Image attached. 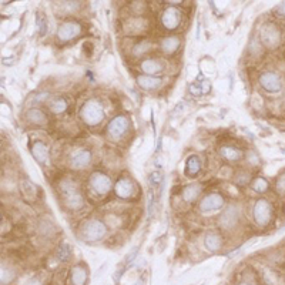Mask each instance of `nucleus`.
I'll return each instance as SVG.
<instances>
[{"label":"nucleus","instance_id":"6ab92c4d","mask_svg":"<svg viewBox=\"0 0 285 285\" xmlns=\"http://www.w3.org/2000/svg\"><path fill=\"white\" fill-rule=\"evenodd\" d=\"M71 281L74 285H84L87 281V271L82 265H76L71 270Z\"/></svg>","mask_w":285,"mask_h":285},{"label":"nucleus","instance_id":"393cba45","mask_svg":"<svg viewBox=\"0 0 285 285\" xmlns=\"http://www.w3.org/2000/svg\"><path fill=\"white\" fill-rule=\"evenodd\" d=\"M268 181L263 178V177H257L254 183H252V190L257 191V193H265L268 190Z\"/></svg>","mask_w":285,"mask_h":285},{"label":"nucleus","instance_id":"a211bd4d","mask_svg":"<svg viewBox=\"0 0 285 285\" xmlns=\"http://www.w3.org/2000/svg\"><path fill=\"white\" fill-rule=\"evenodd\" d=\"M200 193H201V186H200V184H190V186H187V187L184 188L183 197H184L186 201L193 202L198 198Z\"/></svg>","mask_w":285,"mask_h":285},{"label":"nucleus","instance_id":"1a4fd4ad","mask_svg":"<svg viewBox=\"0 0 285 285\" xmlns=\"http://www.w3.org/2000/svg\"><path fill=\"white\" fill-rule=\"evenodd\" d=\"M90 186L96 193H98V194H106V193H109V190L112 188V180H110V177H107L106 174L97 171V173L91 174Z\"/></svg>","mask_w":285,"mask_h":285},{"label":"nucleus","instance_id":"cd10ccee","mask_svg":"<svg viewBox=\"0 0 285 285\" xmlns=\"http://www.w3.org/2000/svg\"><path fill=\"white\" fill-rule=\"evenodd\" d=\"M148 49H150V43L141 42V43H139V44H137L136 47H134V55H136V56H139V55H143V53H146Z\"/></svg>","mask_w":285,"mask_h":285},{"label":"nucleus","instance_id":"f257e3e1","mask_svg":"<svg viewBox=\"0 0 285 285\" xmlns=\"http://www.w3.org/2000/svg\"><path fill=\"white\" fill-rule=\"evenodd\" d=\"M80 116L86 124L97 125L105 118V110H103V106L100 105V101H97L96 98H90L82 107Z\"/></svg>","mask_w":285,"mask_h":285},{"label":"nucleus","instance_id":"dca6fc26","mask_svg":"<svg viewBox=\"0 0 285 285\" xmlns=\"http://www.w3.org/2000/svg\"><path fill=\"white\" fill-rule=\"evenodd\" d=\"M141 70L146 73L147 76L148 74H156L163 70V64H161L159 60H154V59H148V60H144L141 63Z\"/></svg>","mask_w":285,"mask_h":285},{"label":"nucleus","instance_id":"f8f14e48","mask_svg":"<svg viewBox=\"0 0 285 285\" xmlns=\"http://www.w3.org/2000/svg\"><path fill=\"white\" fill-rule=\"evenodd\" d=\"M114 191L120 198H130L134 193V186L128 178H120L114 186Z\"/></svg>","mask_w":285,"mask_h":285},{"label":"nucleus","instance_id":"423d86ee","mask_svg":"<svg viewBox=\"0 0 285 285\" xmlns=\"http://www.w3.org/2000/svg\"><path fill=\"white\" fill-rule=\"evenodd\" d=\"M128 125H130L128 118L124 117V116H117V117L113 118L107 125V134L110 136L112 140L121 139L125 134V132L128 130Z\"/></svg>","mask_w":285,"mask_h":285},{"label":"nucleus","instance_id":"6e6552de","mask_svg":"<svg viewBox=\"0 0 285 285\" xmlns=\"http://www.w3.org/2000/svg\"><path fill=\"white\" fill-rule=\"evenodd\" d=\"M80 30H82V28H80V24L77 21H64V23H62L59 26L57 37L62 42H69L71 39H74L76 36H79Z\"/></svg>","mask_w":285,"mask_h":285},{"label":"nucleus","instance_id":"b1692460","mask_svg":"<svg viewBox=\"0 0 285 285\" xmlns=\"http://www.w3.org/2000/svg\"><path fill=\"white\" fill-rule=\"evenodd\" d=\"M200 168H201V164H200V160L193 156V157H190L187 160V174L190 175H195V174L200 171Z\"/></svg>","mask_w":285,"mask_h":285},{"label":"nucleus","instance_id":"5701e85b","mask_svg":"<svg viewBox=\"0 0 285 285\" xmlns=\"http://www.w3.org/2000/svg\"><path fill=\"white\" fill-rule=\"evenodd\" d=\"M221 154H223V157H225L227 160L231 161H236L241 159V151L234 148V147H223V148H221Z\"/></svg>","mask_w":285,"mask_h":285},{"label":"nucleus","instance_id":"7ed1b4c3","mask_svg":"<svg viewBox=\"0 0 285 285\" xmlns=\"http://www.w3.org/2000/svg\"><path fill=\"white\" fill-rule=\"evenodd\" d=\"M106 232H107L106 225L101 221H98V220L87 221L83 225V228H82V236H83L84 240L86 241H91V243L101 240L106 236Z\"/></svg>","mask_w":285,"mask_h":285},{"label":"nucleus","instance_id":"ddd939ff","mask_svg":"<svg viewBox=\"0 0 285 285\" xmlns=\"http://www.w3.org/2000/svg\"><path fill=\"white\" fill-rule=\"evenodd\" d=\"M90 161V151H87V150H79V151L73 154V157H71V166L74 168H84L86 166H89Z\"/></svg>","mask_w":285,"mask_h":285},{"label":"nucleus","instance_id":"c85d7f7f","mask_svg":"<svg viewBox=\"0 0 285 285\" xmlns=\"http://www.w3.org/2000/svg\"><path fill=\"white\" fill-rule=\"evenodd\" d=\"M277 190L281 194H285V175H281L277 181Z\"/></svg>","mask_w":285,"mask_h":285},{"label":"nucleus","instance_id":"20e7f679","mask_svg":"<svg viewBox=\"0 0 285 285\" xmlns=\"http://www.w3.org/2000/svg\"><path fill=\"white\" fill-rule=\"evenodd\" d=\"M260 37H261V42L264 43L267 47L274 49L281 42V30L274 23H265L264 26L261 28Z\"/></svg>","mask_w":285,"mask_h":285},{"label":"nucleus","instance_id":"4be33fe9","mask_svg":"<svg viewBox=\"0 0 285 285\" xmlns=\"http://www.w3.org/2000/svg\"><path fill=\"white\" fill-rule=\"evenodd\" d=\"M28 118L30 123H35V124H44L47 121L46 114L40 109H30L28 112Z\"/></svg>","mask_w":285,"mask_h":285},{"label":"nucleus","instance_id":"473e14b6","mask_svg":"<svg viewBox=\"0 0 285 285\" xmlns=\"http://www.w3.org/2000/svg\"><path fill=\"white\" fill-rule=\"evenodd\" d=\"M240 285H250V284H245V282H244V284H240Z\"/></svg>","mask_w":285,"mask_h":285},{"label":"nucleus","instance_id":"2eb2a0df","mask_svg":"<svg viewBox=\"0 0 285 285\" xmlns=\"http://www.w3.org/2000/svg\"><path fill=\"white\" fill-rule=\"evenodd\" d=\"M204 245H205V248L210 251H217L221 248V245H223V240H221V237L218 236L217 232H209L205 238H204Z\"/></svg>","mask_w":285,"mask_h":285},{"label":"nucleus","instance_id":"f3484780","mask_svg":"<svg viewBox=\"0 0 285 285\" xmlns=\"http://www.w3.org/2000/svg\"><path fill=\"white\" fill-rule=\"evenodd\" d=\"M137 84L141 86L143 89H156L161 84V79L160 77H154V76H139L137 77Z\"/></svg>","mask_w":285,"mask_h":285},{"label":"nucleus","instance_id":"7c9ffc66","mask_svg":"<svg viewBox=\"0 0 285 285\" xmlns=\"http://www.w3.org/2000/svg\"><path fill=\"white\" fill-rule=\"evenodd\" d=\"M190 91H191L193 94H195V96H200V94L202 93L201 89H195L194 86H191V87H190Z\"/></svg>","mask_w":285,"mask_h":285},{"label":"nucleus","instance_id":"2f4dec72","mask_svg":"<svg viewBox=\"0 0 285 285\" xmlns=\"http://www.w3.org/2000/svg\"><path fill=\"white\" fill-rule=\"evenodd\" d=\"M26 285H40V281H39L37 278H33V279H30Z\"/></svg>","mask_w":285,"mask_h":285},{"label":"nucleus","instance_id":"f03ea898","mask_svg":"<svg viewBox=\"0 0 285 285\" xmlns=\"http://www.w3.org/2000/svg\"><path fill=\"white\" fill-rule=\"evenodd\" d=\"M62 194L66 205L70 210H79L83 207V197L79 193L76 184L73 181L66 180L62 183Z\"/></svg>","mask_w":285,"mask_h":285},{"label":"nucleus","instance_id":"bb28decb","mask_svg":"<svg viewBox=\"0 0 285 285\" xmlns=\"http://www.w3.org/2000/svg\"><path fill=\"white\" fill-rule=\"evenodd\" d=\"M57 255H59V258L63 260V261H67V260L70 258V255H71V250H70L69 245H67V244H63L62 247L59 248Z\"/></svg>","mask_w":285,"mask_h":285},{"label":"nucleus","instance_id":"39448f33","mask_svg":"<svg viewBox=\"0 0 285 285\" xmlns=\"http://www.w3.org/2000/svg\"><path fill=\"white\" fill-rule=\"evenodd\" d=\"M272 218V205L264 198L254 204V220L260 225H267Z\"/></svg>","mask_w":285,"mask_h":285},{"label":"nucleus","instance_id":"9b49d317","mask_svg":"<svg viewBox=\"0 0 285 285\" xmlns=\"http://www.w3.org/2000/svg\"><path fill=\"white\" fill-rule=\"evenodd\" d=\"M161 21L164 24V28L167 30H174L178 28L181 21V13L175 7H168L164 10V13L161 16Z\"/></svg>","mask_w":285,"mask_h":285},{"label":"nucleus","instance_id":"c756f323","mask_svg":"<svg viewBox=\"0 0 285 285\" xmlns=\"http://www.w3.org/2000/svg\"><path fill=\"white\" fill-rule=\"evenodd\" d=\"M277 12H278V14H281V16H285V2L279 3L278 7H277Z\"/></svg>","mask_w":285,"mask_h":285},{"label":"nucleus","instance_id":"412c9836","mask_svg":"<svg viewBox=\"0 0 285 285\" xmlns=\"http://www.w3.org/2000/svg\"><path fill=\"white\" fill-rule=\"evenodd\" d=\"M180 47V40H178V37H166V39H163L161 40V49L164 50L166 53H174L175 50Z\"/></svg>","mask_w":285,"mask_h":285},{"label":"nucleus","instance_id":"a878e982","mask_svg":"<svg viewBox=\"0 0 285 285\" xmlns=\"http://www.w3.org/2000/svg\"><path fill=\"white\" fill-rule=\"evenodd\" d=\"M66 107H67V103H66V100L64 98H56V100H53V103L50 106V110L53 113H63L66 110Z\"/></svg>","mask_w":285,"mask_h":285},{"label":"nucleus","instance_id":"9d476101","mask_svg":"<svg viewBox=\"0 0 285 285\" xmlns=\"http://www.w3.org/2000/svg\"><path fill=\"white\" fill-rule=\"evenodd\" d=\"M224 204V198L220 194L217 193H213V194H209L207 197H204V200L200 202V210L202 213H213V211H217L223 207Z\"/></svg>","mask_w":285,"mask_h":285},{"label":"nucleus","instance_id":"0eeeda50","mask_svg":"<svg viewBox=\"0 0 285 285\" xmlns=\"http://www.w3.org/2000/svg\"><path fill=\"white\" fill-rule=\"evenodd\" d=\"M260 84L263 86L264 90L270 91V93H278L282 89L281 77L277 73H271V71L263 73L260 76Z\"/></svg>","mask_w":285,"mask_h":285},{"label":"nucleus","instance_id":"4468645a","mask_svg":"<svg viewBox=\"0 0 285 285\" xmlns=\"http://www.w3.org/2000/svg\"><path fill=\"white\" fill-rule=\"evenodd\" d=\"M32 153L39 163H44L49 157V148L43 141H36L35 144L32 146Z\"/></svg>","mask_w":285,"mask_h":285},{"label":"nucleus","instance_id":"aec40b11","mask_svg":"<svg viewBox=\"0 0 285 285\" xmlns=\"http://www.w3.org/2000/svg\"><path fill=\"white\" fill-rule=\"evenodd\" d=\"M237 218H238L237 210L234 209V207H229V209L224 213L223 217H221V225L225 227V228H229V227H232V225L237 223Z\"/></svg>","mask_w":285,"mask_h":285}]
</instances>
